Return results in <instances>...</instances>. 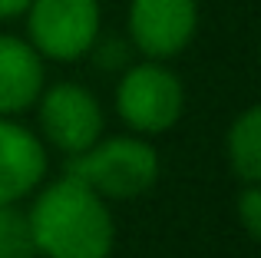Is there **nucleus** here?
I'll list each match as a JSON object with an SVG mask.
<instances>
[{
  "label": "nucleus",
  "instance_id": "obj_7",
  "mask_svg": "<svg viewBox=\"0 0 261 258\" xmlns=\"http://www.w3.org/2000/svg\"><path fill=\"white\" fill-rule=\"evenodd\" d=\"M46 175V149L30 129L0 116V205L30 195Z\"/></svg>",
  "mask_w": 261,
  "mask_h": 258
},
{
  "label": "nucleus",
  "instance_id": "obj_6",
  "mask_svg": "<svg viewBox=\"0 0 261 258\" xmlns=\"http://www.w3.org/2000/svg\"><path fill=\"white\" fill-rule=\"evenodd\" d=\"M198 30L195 0H133L129 4V37L149 60L178 57Z\"/></svg>",
  "mask_w": 261,
  "mask_h": 258
},
{
  "label": "nucleus",
  "instance_id": "obj_11",
  "mask_svg": "<svg viewBox=\"0 0 261 258\" xmlns=\"http://www.w3.org/2000/svg\"><path fill=\"white\" fill-rule=\"evenodd\" d=\"M238 215L248 232V239H261V182H245L242 195H238Z\"/></svg>",
  "mask_w": 261,
  "mask_h": 258
},
{
  "label": "nucleus",
  "instance_id": "obj_12",
  "mask_svg": "<svg viewBox=\"0 0 261 258\" xmlns=\"http://www.w3.org/2000/svg\"><path fill=\"white\" fill-rule=\"evenodd\" d=\"M93 50H96V63L106 66V70L126 66V60H129L126 43H122V40H116V37H109V40H99V37H96V43L89 46V53H93Z\"/></svg>",
  "mask_w": 261,
  "mask_h": 258
},
{
  "label": "nucleus",
  "instance_id": "obj_5",
  "mask_svg": "<svg viewBox=\"0 0 261 258\" xmlns=\"http://www.w3.org/2000/svg\"><path fill=\"white\" fill-rule=\"evenodd\" d=\"M40 129L57 149L76 156L102 136V106L86 86L57 83L40 93Z\"/></svg>",
  "mask_w": 261,
  "mask_h": 258
},
{
  "label": "nucleus",
  "instance_id": "obj_9",
  "mask_svg": "<svg viewBox=\"0 0 261 258\" xmlns=\"http://www.w3.org/2000/svg\"><path fill=\"white\" fill-rule=\"evenodd\" d=\"M228 166L242 182H261V110L248 106L231 123L225 139Z\"/></svg>",
  "mask_w": 261,
  "mask_h": 258
},
{
  "label": "nucleus",
  "instance_id": "obj_2",
  "mask_svg": "<svg viewBox=\"0 0 261 258\" xmlns=\"http://www.w3.org/2000/svg\"><path fill=\"white\" fill-rule=\"evenodd\" d=\"M66 175L80 179L102 199H136L159 179V156L146 139L116 136L76 152L66 166Z\"/></svg>",
  "mask_w": 261,
  "mask_h": 258
},
{
  "label": "nucleus",
  "instance_id": "obj_10",
  "mask_svg": "<svg viewBox=\"0 0 261 258\" xmlns=\"http://www.w3.org/2000/svg\"><path fill=\"white\" fill-rule=\"evenodd\" d=\"M0 258H37L30 222L13 205H0Z\"/></svg>",
  "mask_w": 261,
  "mask_h": 258
},
{
  "label": "nucleus",
  "instance_id": "obj_3",
  "mask_svg": "<svg viewBox=\"0 0 261 258\" xmlns=\"http://www.w3.org/2000/svg\"><path fill=\"white\" fill-rule=\"evenodd\" d=\"M116 110L119 119L136 133H166L182 119L185 90L162 60H146L129 66L116 86Z\"/></svg>",
  "mask_w": 261,
  "mask_h": 258
},
{
  "label": "nucleus",
  "instance_id": "obj_8",
  "mask_svg": "<svg viewBox=\"0 0 261 258\" xmlns=\"http://www.w3.org/2000/svg\"><path fill=\"white\" fill-rule=\"evenodd\" d=\"M43 93V57L27 40L0 33V116L23 113Z\"/></svg>",
  "mask_w": 261,
  "mask_h": 258
},
{
  "label": "nucleus",
  "instance_id": "obj_4",
  "mask_svg": "<svg viewBox=\"0 0 261 258\" xmlns=\"http://www.w3.org/2000/svg\"><path fill=\"white\" fill-rule=\"evenodd\" d=\"M27 43L43 60H73L86 57L99 37V0H30L27 4Z\"/></svg>",
  "mask_w": 261,
  "mask_h": 258
},
{
  "label": "nucleus",
  "instance_id": "obj_1",
  "mask_svg": "<svg viewBox=\"0 0 261 258\" xmlns=\"http://www.w3.org/2000/svg\"><path fill=\"white\" fill-rule=\"evenodd\" d=\"M27 222L37 255L46 258H109L116 242L109 205L73 175L43 189Z\"/></svg>",
  "mask_w": 261,
  "mask_h": 258
},
{
  "label": "nucleus",
  "instance_id": "obj_13",
  "mask_svg": "<svg viewBox=\"0 0 261 258\" xmlns=\"http://www.w3.org/2000/svg\"><path fill=\"white\" fill-rule=\"evenodd\" d=\"M27 4H30V0H0V20L20 17V13L27 10Z\"/></svg>",
  "mask_w": 261,
  "mask_h": 258
}]
</instances>
